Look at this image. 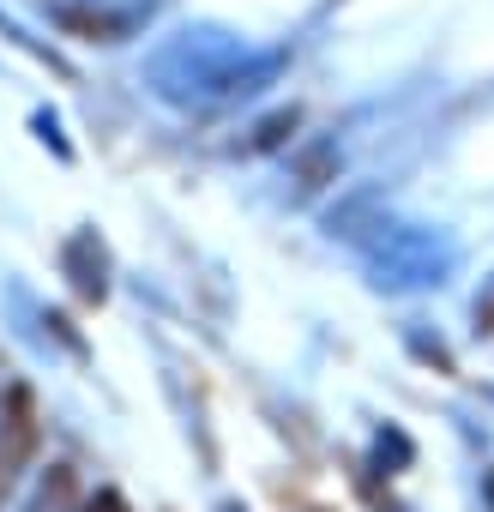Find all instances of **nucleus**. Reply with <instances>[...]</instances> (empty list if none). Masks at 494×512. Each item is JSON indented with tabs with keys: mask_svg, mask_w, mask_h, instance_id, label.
<instances>
[{
	"mask_svg": "<svg viewBox=\"0 0 494 512\" xmlns=\"http://www.w3.org/2000/svg\"><path fill=\"white\" fill-rule=\"evenodd\" d=\"M284 67H290L284 49H254L223 25H181L175 37L151 49L145 85L175 109H211V103H235V97L278 85Z\"/></svg>",
	"mask_w": 494,
	"mask_h": 512,
	"instance_id": "nucleus-1",
	"label": "nucleus"
},
{
	"mask_svg": "<svg viewBox=\"0 0 494 512\" xmlns=\"http://www.w3.org/2000/svg\"><path fill=\"white\" fill-rule=\"evenodd\" d=\"M374 260H380V284H428V278L446 272L452 247L440 235H428V229H392Z\"/></svg>",
	"mask_w": 494,
	"mask_h": 512,
	"instance_id": "nucleus-2",
	"label": "nucleus"
},
{
	"mask_svg": "<svg viewBox=\"0 0 494 512\" xmlns=\"http://www.w3.org/2000/svg\"><path fill=\"white\" fill-rule=\"evenodd\" d=\"M296 121H302L296 109H278V115H266V121L254 127V145H260V151H266V145H278V139H284V133H290Z\"/></svg>",
	"mask_w": 494,
	"mask_h": 512,
	"instance_id": "nucleus-3",
	"label": "nucleus"
},
{
	"mask_svg": "<svg viewBox=\"0 0 494 512\" xmlns=\"http://www.w3.org/2000/svg\"><path fill=\"white\" fill-rule=\"evenodd\" d=\"M476 320H482V326H494V284L476 296Z\"/></svg>",
	"mask_w": 494,
	"mask_h": 512,
	"instance_id": "nucleus-4",
	"label": "nucleus"
},
{
	"mask_svg": "<svg viewBox=\"0 0 494 512\" xmlns=\"http://www.w3.org/2000/svg\"><path fill=\"white\" fill-rule=\"evenodd\" d=\"M97 512H121V500H115V494H103V500H97Z\"/></svg>",
	"mask_w": 494,
	"mask_h": 512,
	"instance_id": "nucleus-5",
	"label": "nucleus"
}]
</instances>
